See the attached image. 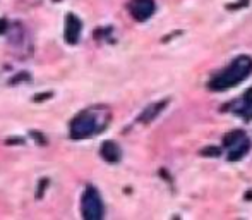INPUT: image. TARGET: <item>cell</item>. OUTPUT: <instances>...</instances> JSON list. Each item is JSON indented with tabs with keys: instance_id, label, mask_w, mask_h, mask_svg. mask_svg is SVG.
I'll return each instance as SVG.
<instances>
[{
	"instance_id": "ba28073f",
	"label": "cell",
	"mask_w": 252,
	"mask_h": 220,
	"mask_svg": "<svg viewBox=\"0 0 252 220\" xmlns=\"http://www.w3.org/2000/svg\"><path fill=\"white\" fill-rule=\"evenodd\" d=\"M165 105H166L165 102H161V104H156V105H153V107L148 109V112H144V115L141 117V119H143V120H146V122H148V120H151L153 117H155L156 113L159 112V110H161L163 107H165Z\"/></svg>"
},
{
	"instance_id": "3957f363",
	"label": "cell",
	"mask_w": 252,
	"mask_h": 220,
	"mask_svg": "<svg viewBox=\"0 0 252 220\" xmlns=\"http://www.w3.org/2000/svg\"><path fill=\"white\" fill-rule=\"evenodd\" d=\"M83 214L86 219H100L103 215L101 201L94 191H88L83 200Z\"/></svg>"
},
{
	"instance_id": "5b68a950",
	"label": "cell",
	"mask_w": 252,
	"mask_h": 220,
	"mask_svg": "<svg viewBox=\"0 0 252 220\" xmlns=\"http://www.w3.org/2000/svg\"><path fill=\"white\" fill-rule=\"evenodd\" d=\"M155 12V2L153 0H132L130 3V14L137 21H146Z\"/></svg>"
},
{
	"instance_id": "6da1fadb",
	"label": "cell",
	"mask_w": 252,
	"mask_h": 220,
	"mask_svg": "<svg viewBox=\"0 0 252 220\" xmlns=\"http://www.w3.org/2000/svg\"><path fill=\"white\" fill-rule=\"evenodd\" d=\"M252 74V57L249 55H240L230 64L226 69H223L218 76H215L209 83V88L215 91H223L228 88L239 84L246 77Z\"/></svg>"
},
{
	"instance_id": "7a4b0ae2",
	"label": "cell",
	"mask_w": 252,
	"mask_h": 220,
	"mask_svg": "<svg viewBox=\"0 0 252 220\" xmlns=\"http://www.w3.org/2000/svg\"><path fill=\"white\" fill-rule=\"evenodd\" d=\"M226 158L230 162H237L247 155L251 150V140L244 131H232L225 136Z\"/></svg>"
},
{
	"instance_id": "9c48e42d",
	"label": "cell",
	"mask_w": 252,
	"mask_h": 220,
	"mask_svg": "<svg viewBox=\"0 0 252 220\" xmlns=\"http://www.w3.org/2000/svg\"><path fill=\"white\" fill-rule=\"evenodd\" d=\"M201 153L202 155H211V157H213V155H215V157H218V155H220V148H206V150H202Z\"/></svg>"
},
{
	"instance_id": "8992f818",
	"label": "cell",
	"mask_w": 252,
	"mask_h": 220,
	"mask_svg": "<svg viewBox=\"0 0 252 220\" xmlns=\"http://www.w3.org/2000/svg\"><path fill=\"white\" fill-rule=\"evenodd\" d=\"M230 109H232L235 113H239V115L246 117L247 120L252 119V97H251V93L246 95L242 100L233 102V104L230 105Z\"/></svg>"
},
{
	"instance_id": "52a82bcc",
	"label": "cell",
	"mask_w": 252,
	"mask_h": 220,
	"mask_svg": "<svg viewBox=\"0 0 252 220\" xmlns=\"http://www.w3.org/2000/svg\"><path fill=\"white\" fill-rule=\"evenodd\" d=\"M103 157H105L106 160H110V162H117L120 158L119 148H117L113 143H106L105 147H103Z\"/></svg>"
},
{
	"instance_id": "277c9868",
	"label": "cell",
	"mask_w": 252,
	"mask_h": 220,
	"mask_svg": "<svg viewBox=\"0 0 252 220\" xmlns=\"http://www.w3.org/2000/svg\"><path fill=\"white\" fill-rule=\"evenodd\" d=\"M96 119H94L93 113H83V115L79 117V119L74 122L72 126V133L76 134V136L83 138V136H90V134H93L94 131H96Z\"/></svg>"
}]
</instances>
